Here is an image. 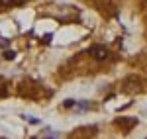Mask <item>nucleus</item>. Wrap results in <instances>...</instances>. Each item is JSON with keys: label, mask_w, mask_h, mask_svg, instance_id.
Instances as JSON below:
<instances>
[{"label": "nucleus", "mask_w": 147, "mask_h": 139, "mask_svg": "<svg viewBox=\"0 0 147 139\" xmlns=\"http://www.w3.org/2000/svg\"><path fill=\"white\" fill-rule=\"evenodd\" d=\"M90 55H92L94 59H98V61H104V59L110 57L108 49H106V47H102V45H94V47L90 49Z\"/></svg>", "instance_id": "1"}, {"label": "nucleus", "mask_w": 147, "mask_h": 139, "mask_svg": "<svg viewBox=\"0 0 147 139\" xmlns=\"http://www.w3.org/2000/svg\"><path fill=\"white\" fill-rule=\"evenodd\" d=\"M26 0H0V6H20Z\"/></svg>", "instance_id": "2"}]
</instances>
